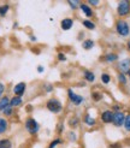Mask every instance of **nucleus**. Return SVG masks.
I'll return each instance as SVG.
<instances>
[{
  "instance_id": "obj_5",
  "label": "nucleus",
  "mask_w": 130,
  "mask_h": 148,
  "mask_svg": "<svg viewBox=\"0 0 130 148\" xmlns=\"http://www.w3.org/2000/svg\"><path fill=\"white\" fill-rule=\"evenodd\" d=\"M117 11H118L119 16H127V14L130 12V3L125 1V0H124V1H120L118 4Z\"/></svg>"
},
{
  "instance_id": "obj_22",
  "label": "nucleus",
  "mask_w": 130,
  "mask_h": 148,
  "mask_svg": "<svg viewBox=\"0 0 130 148\" xmlns=\"http://www.w3.org/2000/svg\"><path fill=\"white\" fill-rule=\"evenodd\" d=\"M101 81H103V83L107 84V83H110L111 77H110V75H107V73H103V75H101Z\"/></svg>"
},
{
  "instance_id": "obj_26",
  "label": "nucleus",
  "mask_w": 130,
  "mask_h": 148,
  "mask_svg": "<svg viewBox=\"0 0 130 148\" xmlns=\"http://www.w3.org/2000/svg\"><path fill=\"white\" fill-rule=\"evenodd\" d=\"M92 98H93V100L99 101L101 98H103V95H101L100 93H93V94H92Z\"/></svg>"
},
{
  "instance_id": "obj_3",
  "label": "nucleus",
  "mask_w": 130,
  "mask_h": 148,
  "mask_svg": "<svg viewBox=\"0 0 130 148\" xmlns=\"http://www.w3.org/2000/svg\"><path fill=\"white\" fill-rule=\"evenodd\" d=\"M116 29H117V33L120 35V36H128L129 33H130V28H129V24L127 23L125 21H118L117 24H116Z\"/></svg>"
},
{
  "instance_id": "obj_33",
  "label": "nucleus",
  "mask_w": 130,
  "mask_h": 148,
  "mask_svg": "<svg viewBox=\"0 0 130 148\" xmlns=\"http://www.w3.org/2000/svg\"><path fill=\"white\" fill-rule=\"evenodd\" d=\"M3 92H4V84H3V83H0V95L3 94Z\"/></svg>"
},
{
  "instance_id": "obj_1",
  "label": "nucleus",
  "mask_w": 130,
  "mask_h": 148,
  "mask_svg": "<svg viewBox=\"0 0 130 148\" xmlns=\"http://www.w3.org/2000/svg\"><path fill=\"white\" fill-rule=\"evenodd\" d=\"M46 106L47 108L51 111V112H53V113H59L62 108H63V105H62V102L55 99V98H52V99H49L46 103Z\"/></svg>"
},
{
  "instance_id": "obj_28",
  "label": "nucleus",
  "mask_w": 130,
  "mask_h": 148,
  "mask_svg": "<svg viewBox=\"0 0 130 148\" xmlns=\"http://www.w3.org/2000/svg\"><path fill=\"white\" fill-rule=\"evenodd\" d=\"M69 3V5L71 6V9H77V6H78V4H79V1H72V0H70V1H68Z\"/></svg>"
},
{
  "instance_id": "obj_11",
  "label": "nucleus",
  "mask_w": 130,
  "mask_h": 148,
  "mask_svg": "<svg viewBox=\"0 0 130 148\" xmlns=\"http://www.w3.org/2000/svg\"><path fill=\"white\" fill-rule=\"evenodd\" d=\"M10 106V99L7 97H3L1 99H0V110L4 111L5 108H7Z\"/></svg>"
},
{
  "instance_id": "obj_35",
  "label": "nucleus",
  "mask_w": 130,
  "mask_h": 148,
  "mask_svg": "<svg viewBox=\"0 0 130 148\" xmlns=\"http://www.w3.org/2000/svg\"><path fill=\"white\" fill-rule=\"evenodd\" d=\"M38 71H39V72H42V71H43V68H42V66H39V68H38Z\"/></svg>"
},
{
  "instance_id": "obj_25",
  "label": "nucleus",
  "mask_w": 130,
  "mask_h": 148,
  "mask_svg": "<svg viewBox=\"0 0 130 148\" xmlns=\"http://www.w3.org/2000/svg\"><path fill=\"white\" fill-rule=\"evenodd\" d=\"M124 128H125L128 131H130V114H128V116L125 117V121H124Z\"/></svg>"
},
{
  "instance_id": "obj_32",
  "label": "nucleus",
  "mask_w": 130,
  "mask_h": 148,
  "mask_svg": "<svg viewBox=\"0 0 130 148\" xmlns=\"http://www.w3.org/2000/svg\"><path fill=\"white\" fill-rule=\"evenodd\" d=\"M88 3H89L90 5H95V6L99 5V1H98V0H90V1H88Z\"/></svg>"
},
{
  "instance_id": "obj_20",
  "label": "nucleus",
  "mask_w": 130,
  "mask_h": 148,
  "mask_svg": "<svg viewBox=\"0 0 130 148\" xmlns=\"http://www.w3.org/2000/svg\"><path fill=\"white\" fill-rule=\"evenodd\" d=\"M69 125L71 128H76L77 125H78V118L77 117H72L69 119Z\"/></svg>"
},
{
  "instance_id": "obj_36",
  "label": "nucleus",
  "mask_w": 130,
  "mask_h": 148,
  "mask_svg": "<svg viewBox=\"0 0 130 148\" xmlns=\"http://www.w3.org/2000/svg\"><path fill=\"white\" fill-rule=\"evenodd\" d=\"M62 131H63V124L59 125V132H62Z\"/></svg>"
},
{
  "instance_id": "obj_31",
  "label": "nucleus",
  "mask_w": 130,
  "mask_h": 148,
  "mask_svg": "<svg viewBox=\"0 0 130 148\" xmlns=\"http://www.w3.org/2000/svg\"><path fill=\"white\" fill-rule=\"evenodd\" d=\"M108 148H122V146L119 143H113V145H110Z\"/></svg>"
},
{
  "instance_id": "obj_15",
  "label": "nucleus",
  "mask_w": 130,
  "mask_h": 148,
  "mask_svg": "<svg viewBox=\"0 0 130 148\" xmlns=\"http://www.w3.org/2000/svg\"><path fill=\"white\" fill-rule=\"evenodd\" d=\"M0 148H12V143L9 138H1L0 140Z\"/></svg>"
},
{
  "instance_id": "obj_34",
  "label": "nucleus",
  "mask_w": 130,
  "mask_h": 148,
  "mask_svg": "<svg viewBox=\"0 0 130 148\" xmlns=\"http://www.w3.org/2000/svg\"><path fill=\"white\" fill-rule=\"evenodd\" d=\"M46 88V90L47 92H51V90H52V87H51V86H47V87H45Z\"/></svg>"
},
{
  "instance_id": "obj_12",
  "label": "nucleus",
  "mask_w": 130,
  "mask_h": 148,
  "mask_svg": "<svg viewBox=\"0 0 130 148\" xmlns=\"http://www.w3.org/2000/svg\"><path fill=\"white\" fill-rule=\"evenodd\" d=\"M79 7H81V10H82V12L86 14L87 17H90L92 14H93V11H92V9L88 6V5H86V4H81L79 5Z\"/></svg>"
},
{
  "instance_id": "obj_9",
  "label": "nucleus",
  "mask_w": 130,
  "mask_h": 148,
  "mask_svg": "<svg viewBox=\"0 0 130 148\" xmlns=\"http://www.w3.org/2000/svg\"><path fill=\"white\" fill-rule=\"evenodd\" d=\"M119 69L122 70V73H129L130 72V59H124L119 64Z\"/></svg>"
},
{
  "instance_id": "obj_8",
  "label": "nucleus",
  "mask_w": 130,
  "mask_h": 148,
  "mask_svg": "<svg viewBox=\"0 0 130 148\" xmlns=\"http://www.w3.org/2000/svg\"><path fill=\"white\" fill-rule=\"evenodd\" d=\"M24 90H25V83L24 82H19L13 88V93L16 94V97H22V95L24 94Z\"/></svg>"
},
{
  "instance_id": "obj_37",
  "label": "nucleus",
  "mask_w": 130,
  "mask_h": 148,
  "mask_svg": "<svg viewBox=\"0 0 130 148\" xmlns=\"http://www.w3.org/2000/svg\"><path fill=\"white\" fill-rule=\"evenodd\" d=\"M128 48H129V51H130V41H129V43H128Z\"/></svg>"
},
{
  "instance_id": "obj_19",
  "label": "nucleus",
  "mask_w": 130,
  "mask_h": 148,
  "mask_svg": "<svg viewBox=\"0 0 130 148\" xmlns=\"http://www.w3.org/2000/svg\"><path fill=\"white\" fill-rule=\"evenodd\" d=\"M83 25L87 28V29H89V30H93V29H95V24L93 23V22L88 21V19H86L83 21Z\"/></svg>"
},
{
  "instance_id": "obj_13",
  "label": "nucleus",
  "mask_w": 130,
  "mask_h": 148,
  "mask_svg": "<svg viewBox=\"0 0 130 148\" xmlns=\"http://www.w3.org/2000/svg\"><path fill=\"white\" fill-rule=\"evenodd\" d=\"M7 128H9V123H7V121L5 119V118H0V135L4 134V132L7 130Z\"/></svg>"
},
{
  "instance_id": "obj_14",
  "label": "nucleus",
  "mask_w": 130,
  "mask_h": 148,
  "mask_svg": "<svg viewBox=\"0 0 130 148\" xmlns=\"http://www.w3.org/2000/svg\"><path fill=\"white\" fill-rule=\"evenodd\" d=\"M21 105H22V98L21 97H13L10 100V106L11 107H17V106H21Z\"/></svg>"
},
{
  "instance_id": "obj_23",
  "label": "nucleus",
  "mask_w": 130,
  "mask_h": 148,
  "mask_svg": "<svg viewBox=\"0 0 130 148\" xmlns=\"http://www.w3.org/2000/svg\"><path fill=\"white\" fill-rule=\"evenodd\" d=\"M117 58H118V56H117V54L111 53V54H107L105 59H106L107 62H114V60H117Z\"/></svg>"
},
{
  "instance_id": "obj_16",
  "label": "nucleus",
  "mask_w": 130,
  "mask_h": 148,
  "mask_svg": "<svg viewBox=\"0 0 130 148\" xmlns=\"http://www.w3.org/2000/svg\"><path fill=\"white\" fill-rule=\"evenodd\" d=\"M84 123H86L87 125H89V127H92V125H95L96 121L94 119V118H92L89 114H86V116H84Z\"/></svg>"
},
{
  "instance_id": "obj_17",
  "label": "nucleus",
  "mask_w": 130,
  "mask_h": 148,
  "mask_svg": "<svg viewBox=\"0 0 130 148\" xmlns=\"http://www.w3.org/2000/svg\"><path fill=\"white\" fill-rule=\"evenodd\" d=\"M84 78L88 81V82H94L95 79V75L92 71H84Z\"/></svg>"
},
{
  "instance_id": "obj_29",
  "label": "nucleus",
  "mask_w": 130,
  "mask_h": 148,
  "mask_svg": "<svg viewBox=\"0 0 130 148\" xmlns=\"http://www.w3.org/2000/svg\"><path fill=\"white\" fill-rule=\"evenodd\" d=\"M4 114H5V116H11V114H12V107L9 106L7 108H5V110H4Z\"/></svg>"
},
{
  "instance_id": "obj_30",
  "label": "nucleus",
  "mask_w": 130,
  "mask_h": 148,
  "mask_svg": "<svg viewBox=\"0 0 130 148\" xmlns=\"http://www.w3.org/2000/svg\"><path fill=\"white\" fill-rule=\"evenodd\" d=\"M58 59H59L60 62H65L66 60V57H65V54H63V53H59L58 54Z\"/></svg>"
},
{
  "instance_id": "obj_4",
  "label": "nucleus",
  "mask_w": 130,
  "mask_h": 148,
  "mask_svg": "<svg viewBox=\"0 0 130 148\" xmlns=\"http://www.w3.org/2000/svg\"><path fill=\"white\" fill-rule=\"evenodd\" d=\"M68 95H69V99H70V101L74 103V105H76V106H78V105H81V103L83 102V97H81V95H78V94H76L72 89H68Z\"/></svg>"
},
{
  "instance_id": "obj_21",
  "label": "nucleus",
  "mask_w": 130,
  "mask_h": 148,
  "mask_svg": "<svg viewBox=\"0 0 130 148\" xmlns=\"http://www.w3.org/2000/svg\"><path fill=\"white\" fill-rule=\"evenodd\" d=\"M10 6L9 5H1L0 6V16H5V14L7 13V11H9Z\"/></svg>"
},
{
  "instance_id": "obj_7",
  "label": "nucleus",
  "mask_w": 130,
  "mask_h": 148,
  "mask_svg": "<svg viewBox=\"0 0 130 148\" xmlns=\"http://www.w3.org/2000/svg\"><path fill=\"white\" fill-rule=\"evenodd\" d=\"M101 121L104 123H112L113 122V112L112 111H104L101 113Z\"/></svg>"
},
{
  "instance_id": "obj_38",
  "label": "nucleus",
  "mask_w": 130,
  "mask_h": 148,
  "mask_svg": "<svg viewBox=\"0 0 130 148\" xmlns=\"http://www.w3.org/2000/svg\"><path fill=\"white\" fill-rule=\"evenodd\" d=\"M129 77H130V72H129Z\"/></svg>"
},
{
  "instance_id": "obj_24",
  "label": "nucleus",
  "mask_w": 130,
  "mask_h": 148,
  "mask_svg": "<svg viewBox=\"0 0 130 148\" xmlns=\"http://www.w3.org/2000/svg\"><path fill=\"white\" fill-rule=\"evenodd\" d=\"M59 143H62V140H60V138H55V140H53V141L49 143L48 148H54V147H57Z\"/></svg>"
},
{
  "instance_id": "obj_2",
  "label": "nucleus",
  "mask_w": 130,
  "mask_h": 148,
  "mask_svg": "<svg viewBox=\"0 0 130 148\" xmlns=\"http://www.w3.org/2000/svg\"><path fill=\"white\" fill-rule=\"evenodd\" d=\"M25 129L30 132L31 135H35L36 132L39 131V129H40V125H39V123L36 122V119H34V118H28V119L25 121Z\"/></svg>"
},
{
  "instance_id": "obj_27",
  "label": "nucleus",
  "mask_w": 130,
  "mask_h": 148,
  "mask_svg": "<svg viewBox=\"0 0 130 148\" xmlns=\"http://www.w3.org/2000/svg\"><path fill=\"white\" fill-rule=\"evenodd\" d=\"M118 78H119V82H120L122 84H125V83H127V78H125V75H124V73H119Z\"/></svg>"
},
{
  "instance_id": "obj_18",
  "label": "nucleus",
  "mask_w": 130,
  "mask_h": 148,
  "mask_svg": "<svg viewBox=\"0 0 130 148\" xmlns=\"http://www.w3.org/2000/svg\"><path fill=\"white\" fill-rule=\"evenodd\" d=\"M82 46H83L84 49H90V48H93V46H94V41H93V40H86V41H83Z\"/></svg>"
},
{
  "instance_id": "obj_6",
  "label": "nucleus",
  "mask_w": 130,
  "mask_h": 148,
  "mask_svg": "<svg viewBox=\"0 0 130 148\" xmlns=\"http://www.w3.org/2000/svg\"><path fill=\"white\" fill-rule=\"evenodd\" d=\"M124 121H125V116L123 112L118 111V112L113 113V124L116 127H122V125H124Z\"/></svg>"
},
{
  "instance_id": "obj_10",
  "label": "nucleus",
  "mask_w": 130,
  "mask_h": 148,
  "mask_svg": "<svg viewBox=\"0 0 130 148\" xmlns=\"http://www.w3.org/2000/svg\"><path fill=\"white\" fill-rule=\"evenodd\" d=\"M72 25H74V21L70 19V18L63 19V21H62V24H60V27H62L63 30H69V29H71Z\"/></svg>"
}]
</instances>
